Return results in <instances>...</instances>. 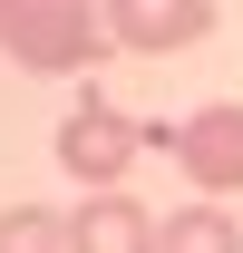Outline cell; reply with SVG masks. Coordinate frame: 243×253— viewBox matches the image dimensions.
I'll list each match as a JSON object with an SVG mask.
<instances>
[{
	"mask_svg": "<svg viewBox=\"0 0 243 253\" xmlns=\"http://www.w3.org/2000/svg\"><path fill=\"white\" fill-rule=\"evenodd\" d=\"M107 10L97 0H10L0 10V49L30 68V78H68V68H88L107 49Z\"/></svg>",
	"mask_w": 243,
	"mask_h": 253,
	"instance_id": "6da1fadb",
	"label": "cell"
},
{
	"mask_svg": "<svg viewBox=\"0 0 243 253\" xmlns=\"http://www.w3.org/2000/svg\"><path fill=\"white\" fill-rule=\"evenodd\" d=\"M146 136H156V126H136L117 97H78V107L59 117V175H78V185L97 195V185H117L126 166H136Z\"/></svg>",
	"mask_w": 243,
	"mask_h": 253,
	"instance_id": "7a4b0ae2",
	"label": "cell"
},
{
	"mask_svg": "<svg viewBox=\"0 0 243 253\" xmlns=\"http://www.w3.org/2000/svg\"><path fill=\"white\" fill-rule=\"evenodd\" d=\"M165 156L204 195H234L243 185V97H214V107H195L185 126H165Z\"/></svg>",
	"mask_w": 243,
	"mask_h": 253,
	"instance_id": "3957f363",
	"label": "cell"
},
{
	"mask_svg": "<svg viewBox=\"0 0 243 253\" xmlns=\"http://www.w3.org/2000/svg\"><path fill=\"white\" fill-rule=\"evenodd\" d=\"M97 10H107L117 49H136V59H175L214 30V0H97Z\"/></svg>",
	"mask_w": 243,
	"mask_h": 253,
	"instance_id": "277c9868",
	"label": "cell"
},
{
	"mask_svg": "<svg viewBox=\"0 0 243 253\" xmlns=\"http://www.w3.org/2000/svg\"><path fill=\"white\" fill-rule=\"evenodd\" d=\"M156 244H165V224H156L126 185L78 195V214H68V253H156Z\"/></svg>",
	"mask_w": 243,
	"mask_h": 253,
	"instance_id": "5b68a950",
	"label": "cell"
},
{
	"mask_svg": "<svg viewBox=\"0 0 243 253\" xmlns=\"http://www.w3.org/2000/svg\"><path fill=\"white\" fill-rule=\"evenodd\" d=\"M156 253H243V224L224 214V195H204V205H175L165 214V244Z\"/></svg>",
	"mask_w": 243,
	"mask_h": 253,
	"instance_id": "8992f818",
	"label": "cell"
},
{
	"mask_svg": "<svg viewBox=\"0 0 243 253\" xmlns=\"http://www.w3.org/2000/svg\"><path fill=\"white\" fill-rule=\"evenodd\" d=\"M0 253H68V214L59 205H10L0 214Z\"/></svg>",
	"mask_w": 243,
	"mask_h": 253,
	"instance_id": "52a82bcc",
	"label": "cell"
},
{
	"mask_svg": "<svg viewBox=\"0 0 243 253\" xmlns=\"http://www.w3.org/2000/svg\"><path fill=\"white\" fill-rule=\"evenodd\" d=\"M0 10H10V0H0Z\"/></svg>",
	"mask_w": 243,
	"mask_h": 253,
	"instance_id": "ba28073f",
	"label": "cell"
}]
</instances>
